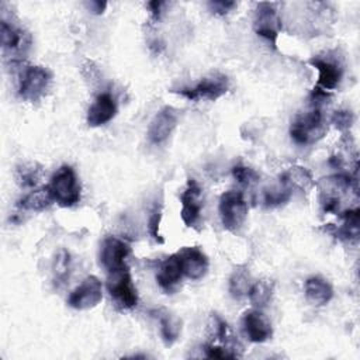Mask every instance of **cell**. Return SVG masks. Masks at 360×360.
Wrapping results in <instances>:
<instances>
[{
	"mask_svg": "<svg viewBox=\"0 0 360 360\" xmlns=\"http://www.w3.org/2000/svg\"><path fill=\"white\" fill-rule=\"evenodd\" d=\"M0 38L1 56L6 63L15 65L25 59L32 44L28 31L3 18L0 22Z\"/></svg>",
	"mask_w": 360,
	"mask_h": 360,
	"instance_id": "6da1fadb",
	"label": "cell"
},
{
	"mask_svg": "<svg viewBox=\"0 0 360 360\" xmlns=\"http://www.w3.org/2000/svg\"><path fill=\"white\" fill-rule=\"evenodd\" d=\"M326 132V124L321 107H311V110L301 112L291 124L290 135L298 145H311L319 141Z\"/></svg>",
	"mask_w": 360,
	"mask_h": 360,
	"instance_id": "7a4b0ae2",
	"label": "cell"
},
{
	"mask_svg": "<svg viewBox=\"0 0 360 360\" xmlns=\"http://www.w3.org/2000/svg\"><path fill=\"white\" fill-rule=\"evenodd\" d=\"M48 186L53 201L60 207H73L80 200V184L75 170L68 165H63L56 170Z\"/></svg>",
	"mask_w": 360,
	"mask_h": 360,
	"instance_id": "3957f363",
	"label": "cell"
},
{
	"mask_svg": "<svg viewBox=\"0 0 360 360\" xmlns=\"http://www.w3.org/2000/svg\"><path fill=\"white\" fill-rule=\"evenodd\" d=\"M219 217L224 228L236 233L248 218V204L240 191H225L219 198Z\"/></svg>",
	"mask_w": 360,
	"mask_h": 360,
	"instance_id": "277c9868",
	"label": "cell"
},
{
	"mask_svg": "<svg viewBox=\"0 0 360 360\" xmlns=\"http://www.w3.org/2000/svg\"><path fill=\"white\" fill-rule=\"evenodd\" d=\"M107 290L118 308L131 309L136 307L138 292L128 267L108 273Z\"/></svg>",
	"mask_w": 360,
	"mask_h": 360,
	"instance_id": "5b68a950",
	"label": "cell"
},
{
	"mask_svg": "<svg viewBox=\"0 0 360 360\" xmlns=\"http://www.w3.org/2000/svg\"><path fill=\"white\" fill-rule=\"evenodd\" d=\"M51 83V73L44 66H27L20 77L18 96L25 101H38Z\"/></svg>",
	"mask_w": 360,
	"mask_h": 360,
	"instance_id": "8992f818",
	"label": "cell"
},
{
	"mask_svg": "<svg viewBox=\"0 0 360 360\" xmlns=\"http://www.w3.org/2000/svg\"><path fill=\"white\" fill-rule=\"evenodd\" d=\"M228 89H229L228 77L225 75L215 73L208 77H204L194 87L173 90V91L190 101H198V100L215 101L219 97H222L228 91Z\"/></svg>",
	"mask_w": 360,
	"mask_h": 360,
	"instance_id": "52a82bcc",
	"label": "cell"
},
{
	"mask_svg": "<svg viewBox=\"0 0 360 360\" xmlns=\"http://www.w3.org/2000/svg\"><path fill=\"white\" fill-rule=\"evenodd\" d=\"M255 32L271 45H276L277 37L281 30V20L278 17L274 3H259L253 21Z\"/></svg>",
	"mask_w": 360,
	"mask_h": 360,
	"instance_id": "ba28073f",
	"label": "cell"
},
{
	"mask_svg": "<svg viewBox=\"0 0 360 360\" xmlns=\"http://www.w3.org/2000/svg\"><path fill=\"white\" fill-rule=\"evenodd\" d=\"M103 300V285L96 276L86 277L69 295V307L83 311L94 308Z\"/></svg>",
	"mask_w": 360,
	"mask_h": 360,
	"instance_id": "9c48e42d",
	"label": "cell"
},
{
	"mask_svg": "<svg viewBox=\"0 0 360 360\" xmlns=\"http://www.w3.org/2000/svg\"><path fill=\"white\" fill-rule=\"evenodd\" d=\"M350 179L346 174H335L321 181V200L326 212H338L343 195L350 188Z\"/></svg>",
	"mask_w": 360,
	"mask_h": 360,
	"instance_id": "30bf717a",
	"label": "cell"
},
{
	"mask_svg": "<svg viewBox=\"0 0 360 360\" xmlns=\"http://www.w3.org/2000/svg\"><path fill=\"white\" fill-rule=\"evenodd\" d=\"M129 255V246L120 238L107 236L101 242L100 263L108 271H117L125 269V260Z\"/></svg>",
	"mask_w": 360,
	"mask_h": 360,
	"instance_id": "8fae6325",
	"label": "cell"
},
{
	"mask_svg": "<svg viewBox=\"0 0 360 360\" xmlns=\"http://www.w3.org/2000/svg\"><path fill=\"white\" fill-rule=\"evenodd\" d=\"M180 201H181L180 217L184 225L188 228L197 226L201 219L202 202H201V187L194 179H190L187 181V186L180 195Z\"/></svg>",
	"mask_w": 360,
	"mask_h": 360,
	"instance_id": "7c38bea8",
	"label": "cell"
},
{
	"mask_svg": "<svg viewBox=\"0 0 360 360\" xmlns=\"http://www.w3.org/2000/svg\"><path fill=\"white\" fill-rule=\"evenodd\" d=\"M179 121V114L173 107L160 108L152 118L148 127V139L153 145H160L166 142L173 134Z\"/></svg>",
	"mask_w": 360,
	"mask_h": 360,
	"instance_id": "4fadbf2b",
	"label": "cell"
},
{
	"mask_svg": "<svg viewBox=\"0 0 360 360\" xmlns=\"http://www.w3.org/2000/svg\"><path fill=\"white\" fill-rule=\"evenodd\" d=\"M309 63L318 70V83H316L318 89L326 91V90H333L339 86L343 76V68L340 62L329 58L315 56L309 59Z\"/></svg>",
	"mask_w": 360,
	"mask_h": 360,
	"instance_id": "5bb4252c",
	"label": "cell"
},
{
	"mask_svg": "<svg viewBox=\"0 0 360 360\" xmlns=\"http://www.w3.org/2000/svg\"><path fill=\"white\" fill-rule=\"evenodd\" d=\"M183 274L191 280L202 278L208 271V257L197 246H187L179 252Z\"/></svg>",
	"mask_w": 360,
	"mask_h": 360,
	"instance_id": "9a60e30c",
	"label": "cell"
},
{
	"mask_svg": "<svg viewBox=\"0 0 360 360\" xmlns=\"http://www.w3.org/2000/svg\"><path fill=\"white\" fill-rule=\"evenodd\" d=\"M242 323L245 335L253 343H263L269 340L273 335L270 321L259 309L246 311Z\"/></svg>",
	"mask_w": 360,
	"mask_h": 360,
	"instance_id": "2e32d148",
	"label": "cell"
},
{
	"mask_svg": "<svg viewBox=\"0 0 360 360\" xmlns=\"http://www.w3.org/2000/svg\"><path fill=\"white\" fill-rule=\"evenodd\" d=\"M181 277H183L181 260L179 253H174L166 257L160 263L156 274V281L163 291H166L167 294H172L180 284Z\"/></svg>",
	"mask_w": 360,
	"mask_h": 360,
	"instance_id": "e0dca14e",
	"label": "cell"
},
{
	"mask_svg": "<svg viewBox=\"0 0 360 360\" xmlns=\"http://www.w3.org/2000/svg\"><path fill=\"white\" fill-rule=\"evenodd\" d=\"M117 114V104L110 93H101L96 97L87 111V124L90 127H101L111 121Z\"/></svg>",
	"mask_w": 360,
	"mask_h": 360,
	"instance_id": "ac0fdd59",
	"label": "cell"
},
{
	"mask_svg": "<svg viewBox=\"0 0 360 360\" xmlns=\"http://www.w3.org/2000/svg\"><path fill=\"white\" fill-rule=\"evenodd\" d=\"M304 292H305L307 301L315 307L328 304L333 297L332 285L319 276H312L307 278L304 285Z\"/></svg>",
	"mask_w": 360,
	"mask_h": 360,
	"instance_id": "d6986e66",
	"label": "cell"
},
{
	"mask_svg": "<svg viewBox=\"0 0 360 360\" xmlns=\"http://www.w3.org/2000/svg\"><path fill=\"white\" fill-rule=\"evenodd\" d=\"M152 315L159 321L160 335L166 346H172L180 336L181 321L174 314L165 308H158L152 311Z\"/></svg>",
	"mask_w": 360,
	"mask_h": 360,
	"instance_id": "ffe728a7",
	"label": "cell"
},
{
	"mask_svg": "<svg viewBox=\"0 0 360 360\" xmlns=\"http://www.w3.org/2000/svg\"><path fill=\"white\" fill-rule=\"evenodd\" d=\"M280 181L285 184L291 191L292 190H301V191H308L314 186V179L311 173L302 167V166H291L288 167L281 176Z\"/></svg>",
	"mask_w": 360,
	"mask_h": 360,
	"instance_id": "44dd1931",
	"label": "cell"
},
{
	"mask_svg": "<svg viewBox=\"0 0 360 360\" xmlns=\"http://www.w3.org/2000/svg\"><path fill=\"white\" fill-rule=\"evenodd\" d=\"M52 201H53V197L49 190V186H45V187L35 188L27 195H24L20 200L18 207L28 211H42L48 208L52 204Z\"/></svg>",
	"mask_w": 360,
	"mask_h": 360,
	"instance_id": "7402d4cb",
	"label": "cell"
},
{
	"mask_svg": "<svg viewBox=\"0 0 360 360\" xmlns=\"http://www.w3.org/2000/svg\"><path fill=\"white\" fill-rule=\"evenodd\" d=\"M250 285H252V281H250L249 270L245 266H238L232 271L228 283V290L231 297L235 300L245 298L250 290Z\"/></svg>",
	"mask_w": 360,
	"mask_h": 360,
	"instance_id": "603a6c76",
	"label": "cell"
},
{
	"mask_svg": "<svg viewBox=\"0 0 360 360\" xmlns=\"http://www.w3.org/2000/svg\"><path fill=\"white\" fill-rule=\"evenodd\" d=\"M359 228H360V215L359 210H347L343 212V224L338 229V235L340 239L345 240H357L359 238Z\"/></svg>",
	"mask_w": 360,
	"mask_h": 360,
	"instance_id": "cb8c5ba5",
	"label": "cell"
},
{
	"mask_svg": "<svg viewBox=\"0 0 360 360\" xmlns=\"http://www.w3.org/2000/svg\"><path fill=\"white\" fill-rule=\"evenodd\" d=\"M273 294V283L270 280H260L250 285V290L248 292L249 301L253 307L262 308L264 307Z\"/></svg>",
	"mask_w": 360,
	"mask_h": 360,
	"instance_id": "d4e9b609",
	"label": "cell"
},
{
	"mask_svg": "<svg viewBox=\"0 0 360 360\" xmlns=\"http://www.w3.org/2000/svg\"><path fill=\"white\" fill-rule=\"evenodd\" d=\"M52 271H53V280L56 284H62L66 281L70 271V255L68 250L60 249L56 253L52 264Z\"/></svg>",
	"mask_w": 360,
	"mask_h": 360,
	"instance_id": "484cf974",
	"label": "cell"
},
{
	"mask_svg": "<svg viewBox=\"0 0 360 360\" xmlns=\"http://www.w3.org/2000/svg\"><path fill=\"white\" fill-rule=\"evenodd\" d=\"M291 197V190L278 181L277 186H273L264 191V204L267 207H276L280 204H284Z\"/></svg>",
	"mask_w": 360,
	"mask_h": 360,
	"instance_id": "4316f807",
	"label": "cell"
},
{
	"mask_svg": "<svg viewBox=\"0 0 360 360\" xmlns=\"http://www.w3.org/2000/svg\"><path fill=\"white\" fill-rule=\"evenodd\" d=\"M160 218H162V207H160V204L159 205L155 204L153 208L150 210V214H149V218H148V233L158 243H163V238L159 232Z\"/></svg>",
	"mask_w": 360,
	"mask_h": 360,
	"instance_id": "83f0119b",
	"label": "cell"
},
{
	"mask_svg": "<svg viewBox=\"0 0 360 360\" xmlns=\"http://www.w3.org/2000/svg\"><path fill=\"white\" fill-rule=\"evenodd\" d=\"M232 174L238 180V183L242 186H252L259 180V174L253 169L243 165L235 166L232 169Z\"/></svg>",
	"mask_w": 360,
	"mask_h": 360,
	"instance_id": "f1b7e54d",
	"label": "cell"
},
{
	"mask_svg": "<svg viewBox=\"0 0 360 360\" xmlns=\"http://www.w3.org/2000/svg\"><path fill=\"white\" fill-rule=\"evenodd\" d=\"M17 179L21 186L32 187L38 180V169H34L32 166H22L17 170Z\"/></svg>",
	"mask_w": 360,
	"mask_h": 360,
	"instance_id": "f546056e",
	"label": "cell"
},
{
	"mask_svg": "<svg viewBox=\"0 0 360 360\" xmlns=\"http://www.w3.org/2000/svg\"><path fill=\"white\" fill-rule=\"evenodd\" d=\"M205 354H207V357H214V359H235V357H238L236 352H232L228 347H221V346H214V345L205 346Z\"/></svg>",
	"mask_w": 360,
	"mask_h": 360,
	"instance_id": "4dcf8cb0",
	"label": "cell"
},
{
	"mask_svg": "<svg viewBox=\"0 0 360 360\" xmlns=\"http://www.w3.org/2000/svg\"><path fill=\"white\" fill-rule=\"evenodd\" d=\"M332 122L336 125V128L339 129H349L352 122H353V114L347 110H339L333 114L332 117Z\"/></svg>",
	"mask_w": 360,
	"mask_h": 360,
	"instance_id": "1f68e13d",
	"label": "cell"
},
{
	"mask_svg": "<svg viewBox=\"0 0 360 360\" xmlns=\"http://www.w3.org/2000/svg\"><path fill=\"white\" fill-rule=\"evenodd\" d=\"M208 7L214 14L224 15L229 13L233 7H236V3L235 1H210Z\"/></svg>",
	"mask_w": 360,
	"mask_h": 360,
	"instance_id": "d6a6232c",
	"label": "cell"
},
{
	"mask_svg": "<svg viewBox=\"0 0 360 360\" xmlns=\"http://www.w3.org/2000/svg\"><path fill=\"white\" fill-rule=\"evenodd\" d=\"M86 6L89 7V10L94 14H101L105 7H107V3L105 1H90V3H86Z\"/></svg>",
	"mask_w": 360,
	"mask_h": 360,
	"instance_id": "836d02e7",
	"label": "cell"
},
{
	"mask_svg": "<svg viewBox=\"0 0 360 360\" xmlns=\"http://www.w3.org/2000/svg\"><path fill=\"white\" fill-rule=\"evenodd\" d=\"M148 6H149V8H150V11H152L153 18H159L160 7L163 6V3H162V1H150Z\"/></svg>",
	"mask_w": 360,
	"mask_h": 360,
	"instance_id": "e575fe53",
	"label": "cell"
}]
</instances>
